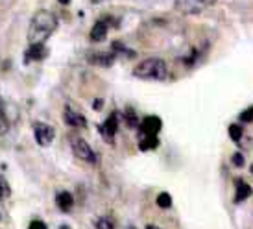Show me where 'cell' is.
I'll list each match as a JSON object with an SVG mask.
<instances>
[{
  "mask_svg": "<svg viewBox=\"0 0 253 229\" xmlns=\"http://www.w3.org/2000/svg\"><path fill=\"white\" fill-rule=\"evenodd\" d=\"M124 120H126V124L129 126V128H137V124H139L137 113H135L131 107H127L126 109V113H124Z\"/></svg>",
  "mask_w": 253,
  "mask_h": 229,
  "instance_id": "cell-15",
  "label": "cell"
},
{
  "mask_svg": "<svg viewBox=\"0 0 253 229\" xmlns=\"http://www.w3.org/2000/svg\"><path fill=\"white\" fill-rule=\"evenodd\" d=\"M59 229H71V228H69V226H61Z\"/></svg>",
  "mask_w": 253,
  "mask_h": 229,
  "instance_id": "cell-27",
  "label": "cell"
},
{
  "mask_svg": "<svg viewBox=\"0 0 253 229\" xmlns=\"http://www.w3.org/2000/svg\"><path fill=\"white\" fill-rule=\"evenodd\" d=\"M252 187L248 185L244 180H237V194H235V203H240V201L248 200L252 196Z\"/></svg>",
  "mask_w": 253,
  "mask_h": 229,
  "instance_id": "cell-12",
  "label": "cell"
},
{
  "mask_svg": "<svg viewBox=\"0 0 253 229\" xmlns=\"http://www.w3.org/2000/svg\"><path fill=\"white\" fill-rule=\"evenodd\" d=\"M48 54V50L44 45H30V48L26 50V54H24V63H30V61H41L44 59Z\"/></svg>",
  "mask_w": 253,
  "mask_h": 229,
  "instance_id": "cell-8",
  "label": "cell"
},
{
  "mask_svg": "<svg viewBox=\"0 0 253 229\" xmlns=\"http://www.w3.org/2000/svg\"><path fill=\"white\" fill-rule=\"evenodd\" d=\"M96 229H115V222H113V218H109V216H102V218H98V222H96Z\"/></svg>",
  "mask_w": 253,
  "mask_h": 229,
  "instance_id": "cell-18",
  "label": "cell"
},
{
  "mask_svg": "<svg viewBox=\"0 0 253 229\" xmlns=\"http://www.w3.org/2000/svg\"><path fill=\"white\" fill-rule=\"evenodd\" d=\"M161 130H163V120L159 117H155V115L146 117L141 122V126H139V132L142 135H157Z\"/></svg>",
  "mask_w": 253,
  "mask_h": 229,
  "instance_id": "cell-7",
  "label": "cell"
},
{
  "mask_svg": "<svg viewBox=\"0 0 253 229\" xmlns=\"http://www.w3.org/2000/svg\"><path fill=\"white\" fill-rule=\"evenodd\" d=\"M56 203L57 207L61 209V211H65V213H69L72 209V205H74V196L71 194V192H57L56 196Z\"/></svg>",
  "mask_w": 253,
  "mask_h": 229,
  "instance_id": "cell-11",
  "label": "cell"
},
{
  "mask_svg": "<svg viewBox=\"0 0 253 229\" xmlns=\"http://www.w3.org/2000/svg\"><path fill=\"white\" fill-rule=\"evenodd\" d=\"M252 174H253V165H252Z\"/></svg>",
  "mask_w": 253,
  "mask_h": 229,
  "instance_id": "cell-28",
  "label": "cell"
},
{
  "mask_svg": "<svg viewBox=\"0 0 253 229\" xmlns=\"http://www.w3.org/2000/svg\"><path fill=\"white\" fill-rule=\"evenodd\" d=\"M65 122L71 126V128H85L87 126V120H85L84 115H80V113L72 111L71 107H65Z\"/></svg>",
  "mask_w": 253,
  "mask_h": 229,
  "instance_id": "cell-9",
  "label": "cell"
},
{
  "mask_svg": "<svg viewBox=\"0 0 253 229\" xmlns=\"http://www.w3.org/2000/svg\"><path fill=\"white\" fill-rule=\"evenodd\" d=\"M229 137H231L235 142H239L242 139V128L239 124H231L229 126Z\"/></svg>",
  "mask_w": 253,
  "mask_h": 229,
  "instance_id": "cell-19",
  "label": "cell"
},
{
  "mask_svg": "<svg viewBox=\"0 0 253 229\" xmlns=\"http://www.w3.org/2000/svg\"><path fill=\"white\" fill-rule=\"evenodd\" d=\"M71 0H59V4H69Z\"/></svg>",
  "mask_w": 253,
  "mask_h": 229,
  "instance_id": "cell-26",
  "label": "cell"
},
{
  "mask_svg": "<svg viewBox=\"0 0 253 229\" xmlns=\"http://www.w3.org/2000/svg\"><path fill=\"white\" fill-rule=\"evenodd\" d=\"M157 205L161 209H170L172 207V196L169 192H161V194L157 196Z\"/></svg>",
  "mask_w": 253,
  "mask_h": 229,
  "instance_id": "cell-16",
  "label": "cell"
},
{
  "mask_svg": "<svg viewBox=\"0 0 253 229\" xmlns=\"http://www.w3.org/2000/svg\"><path fill=\"white\" fill-rule=\"evenodd\" d=\"M107 32H109V24H107V21H98L94 26H92L89 37H91L94 43H100L107 37Z\"/></svg>",
  "mask_w": 253,
  "mask_h": 229,
  "instance_id": "cell-10",
  "label": "cell"
},
{
  "mask_svg": "<svg viewBox=\"0 0 253 229\" xmlns=\"http://www.w3.org/2000/svg\"><path fill=\"white\" fill-rule=\"evenodd\" d=\"M133 76L139 80H152V82H163L169 76V67L161 57H148L141 61L133 69Z\"/></svg>",
  "mask_w": 253,
  "mask_h": 229,
  "instance_id": "cell-2",
  "label": "cell"
},
{
  "mask_svg": "<svg viewBox=\"0 0 253 229\" xmlns=\"http://www.w3.org/2000/svg\"><path fill=\"white\" fill-rule=\"evenodd\" d=\"M218 0H176L174 2V7L176 11L183 15H196L205 11L207 7L214 6Z\"/></svg>",
  "mask_w": 253,
  "mask_h": 229,
  "instance_id": "cell-3",
  "label": "cell"
},
{
  "mask_svg": "<svg viewBox=\"0 0 253 229\" xmlns=\"http://www.w3.org/2000/svg\"><path fill=\"white\" fill-rule=\"evenodd\" d=\"M34 135H36V140L39 146H50L54 137H56V132H54V128L50 124L34 122Z\"/></svg>",
  "mask_w": 253,
  "mask_h": 229,
  "instance_id": "cell-5",
  "label": "cell"
},
{
  "mask_svg": "<svg viewBox=\"0 0 253 229\" xmlns=\"http://www.w3.org/2000/svg\"><path fill=\"white\" fill-rule=\"evenodd\" d=\"M100 105H102V100H96V102H94V107H96V109H100Z\"/></svg>",
  "mask_w": 253,
  "mask_h": 229,
  "instance_id": "cell-24",
  "label": "cell"
},
{
  "mask_svg": "<svg viewBox=\"0 0 253 229\" xmlns=\"http://www.w3.org/2000/svg\"><path fill=\"white\" fill-rule=\"evenodd\" d=\"M89 61L94 63V65H100V67H111L113 61H115V54H106V52H100V54H92L89 57Z\"/></svg>",
  "mask_w": 253,
  "mask_h": 229,
  "instance_id": "cell-13",
  "label": "cell"
},
{
  "mask_svg": "<svg viewBox=\"0 0 253 229\" xmlns=\"http://www.w3.org/2000/svg\"><path fill=\"white\" fill-rule=\"evenodd\" d=\"M159 146V139H157V135H144L139 142V148H141L142 152H148V150H155Z\"/></svg>",
  "mask_w": 253,
  "mask_h": 229,
  "instance_id": "cell-14",
  "label": "cell"
},
{
  "mask_svg": "<svg viewBox=\"0 0 253 229\" xmlns=\"http://www.w3.org/2000/svg\"><path fill=\"white\" fill-rule=\"evenodd\" d=\"M240 120H242V122H253V105L248 107L246 111L240 113Z\"/></svg>",
  "mask_w": 253,
  "mask_h": 229,
  "instance_id": "cell-20",
  "label": "cell"
},
{
  "mask_svg": "<svg viewBox=\"0 0 253 229\" xmlns=\"http://www.w3.org/2000/svg\"><path fill=\"white\" fill-rule=\"evenodd\" d=\"M231 163L235 165V167H244V155L242 153H233V157H231Z\"/></svg>",
  "mask_w": 253,
  "mask_h": 229,
  "instance_id": "cell-21",
  "label": "cell"
},
{
  "mask_svg": "<svg viewBox=\"0 0 253 229\" xmlns=\"http://www.w3.org/2000/svg\"><path fill=\"white\" fill-rule=\"evenodd\" d=\"M28 229H48V228H46V224L41 222V220H34V222L30 224Z\"/></svg>",
  "mask_w": 253,
  "mask_h": 229,
  "instance_id": "cell-23",
  "label": "cell"
},
{
  "mask_svg": "<svg viewBox=\"0 0 253 229\" xmlns=\"http://www.w3.org/2000/svg\"><path fill=\"white\" fill-rule=\"evenodd\" d=\"M72 152H74V155H76L78 159L85 161V163H96V153L92 152V148L87 142H85L84 139H80V137H76V139H72Z\"/></svg>",
  "mask_w": 253,
  "mask_h": 229,
  "instance_id": "cell-4",
  "label": "cell"
},
{
  "mask_svg": "<svg viewBox=\"0 0 253 229\" xmlns=\"http://www.w3.org/2000/svg\"><path fill=\"white\" fill-rule=\"evenodd\" d=\"M146 229H161V228H157V226H150V224H148Z\"/></svg>",
  "mask_w": 253,
  "mask_h": 229,
  "instance_id": "cell-25",
  "label": "cell"
},
{
  "mask_svg": "<svg viewBox=\"0 0 253 229\" xmlns=\"http://www.w3.org/2000/svg\"><path fill=\"white\" fill-rule=\"evenodd\" d=\"M129 229H133V228H129Z\"/></svg>",
  "mask_w": 253,
  "mask_h": 229,
  "instance_id": "cell-29",
  "label": "cell"
},
{
  "mask_svg": "<svg viewBox=\"0 0 253 229\" xmlns=\"http://www.w3.org/2000/svg\"><path fill=\"white\" fill-rule=\"evenodd\" d=\"M7 128H9V124H7V118L4 117V113H0V135H4V133L7 132Z\"/></svg>",
  "mask_w": 253,
  "mask_h": 229,
  "instance_id": "cell-22",
  "label": "cell"
},
{
  "mask_svg": "<svg viewBox=\"0 0 253 229\" xmlns=\"http://www.w3.org/2000/svg\"><path fill=\"white\" fill-rule=\"evenodd\" d=\"M57 28V17L50 11H37L32 17L28 28V41L30 45H44V41L48 39L50 35L56 32Z\"/></svg>",
  "mask_w": 253,
  "mask_h": 229,
  "instance_id": "cell-1",
  "label": "cell"
},
{
  "mask_svg": "<svg viewBox=\"0 0 253 229\" xmlns=\"http://www.w3.org/2000/svg\"><path fill=\"white\" fill-rule=\"evenodd\" d=\"M11 194V188H9V183L6 181L4 176H0V200H6Z\"/></svg>",
  "mask_w": 253,
  "mask_h": 229,
  "instance_id": "cell-17",
  "label": "cell"
},
{
  "mask_svg": "<svg viewBox=\"0 0 253 229\" xmlns=\"http://www.w3.org/2000/svg\"><path fill=\"white\" fill-rule=\"evenodd\" d=\"M100 132H102V135L106 137L107 140L115 139V135H117V132H119V113L113 111L109 117L106 118V122L100 126Z\"/></svg>",
  "mask_w": 253,
  "mask_h": 229,
  "instance_id": "cell-6",
  "label": "cell"
}]
</instances>
